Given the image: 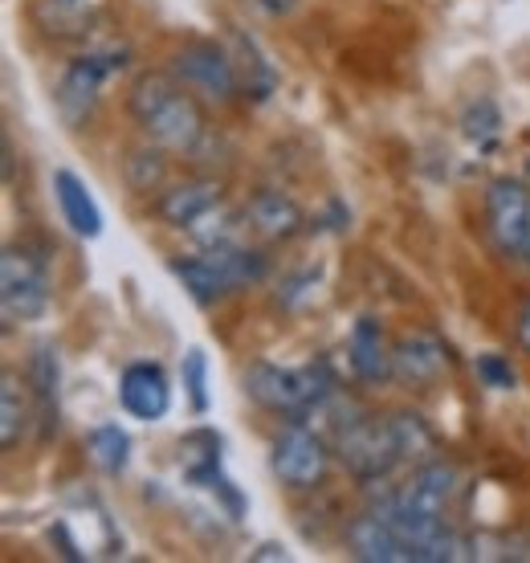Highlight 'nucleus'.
I'll list each match as a JSON object with an SVG mask.
<instances>
[{"instance_id": "1", "label": "nucleus", "mask_w": 530, "mask_h": 563, "mask_svg": "<svg viewBox=\"0 0 530 563\" xmlns=\"http://www.w3.org/2000/svg\"><path fill=\"white\" fill-rule=\"evenodd\" d=\"M126 111L143 128V135L164 152L192 155L209 135L205 107L176 74H140L126 95Z\"/></svg>"}, {"instance_id": "2", "label": "nucleus", "mask_w": 530, "mask_h": 563, "mask_svg": "<svg viewBox=\"0 0 530 563\" xmlns=\"http://www.w3.org/2000/svg\"><path fill=\"white\" fill-rule=\"evenodd\" d=\"M245 396H250L257 409L274 412V417H290V421H307L314 405H322L327 396L335 393L339 380L327 360L302 367H281L269 360L245 367Z\"/></svg>"}, {"instance_id": "3", "label": "nucleus", "mask_w": 530, "mask_h": 563, "mask_svg": "<svg viewBox=\"0 0 530 563\" xmlns=\"http://www.w3.org/2000/svg\"><path fill=\"white\" fill-rule=\"evenodd\" d=\"M54 286H49V266L42 254L29 245H4L0 254V310L4 323H33L49 310Z\"/></svg>"}, {"instance_id": "4", "label": "nucleus", "mask_w": 530, "mask_h": 563, "mask_svg": "<svg viewBox=\"0 0 530 563\" xmlns=\"http://www.w3.org/2000/svg\"><path fill=\"white\" fill-rule=\"evenodd\" d=\"M335 453L343 457L351 478L363 482V486H379V482H388L405 465V453H400L391 417H360L335 441Z\"/></svg>"}, {"instance_id": "5", "label": "nucleus", "mask_w": 530, "mask_h": 563, "mask_svg": "<svg viewBox=\"0 0 530 563\" xmlns=\"http://www.w3.org/2000/svg\"><path fill=\"white\" fill-rule=\"evenodd\" d=\"M486 233L506 262L530 266V188L518 176L486 184Z\"/></svg>"}, {"instance_id": "6", "label": "nucleus", "mask_w": 530, "mask_h": 563, "mask_svg": "<svg viewBox=\"0 0 530 563\" xmlns=\"http://www.w3.org/2000/svg\"><path fill=\"white\" fill-rule=\"evenodd\" d=\"M126 66V49L119 45H102V49H86L82 57H74L62 86H57V114L66 119V128H82L86 119L95 114L98 107V90L107 78Z\"/></svg>"}, {"instance_id": "7", "label": "nucleus", "mask_w": 530, "mask_h": 563, "mask_svg": "<svg viewBox=\"0 0 530 563\" xmlns=\"http://www.w3.org/2000/svg\"><path fill=\"white\" fill-rule=\"evenodd\" d=\"M327 465H331V450L314 424H290L269 445V470L290 490H314L327 478Z\"/></svg>"}, {"instance_id": "8", "label": "nucleus", "mask_w": 530, "mask_h": 563, "mask_svg": "<svg viewBox=\"0 0 530 563\" xmlns=\"http://www.w3.org/2000/svg\"><path fill=\"white\" fill-rule=\"evenodd\" d=\"M172 74H176L192 95H205V99L229 102L241 95L233 49H224V45H217V42H188L180 54L172 57Z\"/></svg>"}, {"instance_id": "9", "label": "nucleus", "mask_w": 530, "mask_h": 563, "mask_svg": "<svg viewBox=\"0 0 530 563\" xmlns=\"http://www.w3.org/2000/svg\"><path fill=\"white\" fill-rule=\"evenodd\" d=\"M391 364H396V380L408 388H429L445 376L453 360H449L445 339L433 331H405L391 347Z\"/></svg>"}, {"instance_id": "10", "label": "nucleus", "mask_w": 530, "mask_h": 563, "mask_svg": "<svg viewBox=\"0 0 530 563\" xmlns=\"http://www.w3.org/2000/svg\"><path fill=\"white\" fill-rule=\"evenodd\" d=\"M119 405H123L126 417H135L143 424H155L164 421L172 409V384H168V372L159 364H131L119 376Z\"/></svg>"}, {"instance_id": "11", "label": "nucleus", "mask_w": 530, "mask_h": 563, "mask_svg": "<svg viewBox=\"0 0 530 563\" xmlns=\"http://www.w3.org/2000/svg\"><path fill=\"white\" fill-rule=\"evenodd\" d=\"M347 548L360 563H417L412 543L376 510L347 522Z\"/></svg>"}, {"instance_id": "12", "label": "nucleus", "mask_w": 530, "mask_h": 563, "mask_svg": "<svg viewBox=\"0 0 530 563\" xmlns=\"http://www.w3.org/2000/svg\"><path fill=\"white\" fill-rule=\"evenodd\" d=\"M391 347H396V343H388V331H384V323H379L376 314H360L347 339L351 372H355L363 384H388L391 376H396Z\"/></svg>"}, {"instance_id": "13", "label": "nucleus", "mask_w": 530, "mask_h": 563, "mask_svg": "<svg viewBox=\"0 0 530 563\" xmlns=\"http://www.w3.org/2000/svg\"><path fill=\"white\" fill-rule=\"evenodd\" d=\"M245 221L265 241H290L307 229V212H302V205L290 192H281V188H257L250 197V205H245Z\"/></svg>"}, {"instance_id": "14", "label": "nucleus", "mask_w": 530, "mask_h": 563, "mask_svg": "<svg viewBox=\"0 0 530 563\" xmlns=\"http://www.w3.org/2000/svg\"><path fill=\"white\" fill-rule=\"evenodd\" d=\"M212 209H221V184L217 180H184L155 200V212H159L172 229L200 225Z\"/></svg>"}, {"instance_id": "15", "label": "nucleus", "mask_w": 530, "mask_h": 563, "mask_svg": "<svg viewBox=\"0 0 530 563\" xmlns=\"http://www.w3.org/2000/svg\"><path fill=\"white\" fill-rule=\"evenodd\" d=\"M168 266L196 307H217V302H224V298L238 290V286L229 282V274L221 269V262L212 254H205V250L192 257H172Z\"/></svg>"}, {"instance_id": "16", "label": "nucleus", "mask_w": 530, "mask_h": 563, "mask_svg": "<svg viewBox=\"0 0 530 563\" xmlns=\"http://www.w3.org/2000/svg\"><path fill=\"white\" fill-rule=\"evenodd\" d=\"M54 200L62 209V221L78 233V238L95 241L102 233V209H98L95 192L86 188V180L70 168H57L54 172Z\"/></svg>"}, {"instance_id": "17", "label": "nucleus", "mask_w": 530, "mask_h": 563, "mask_svg": "<svg viewBox=\"0 0 530 563\" xmlns=\"http://www.w3.org/2000/svg\"><path fill=\"white\" fill-rule=\"evenodd\" d=\"M29 393H33V405H37V424H42V441L57 433V396H62V367H57V352L49 343L33 347V360H29Z\"/></svg>"}, {"instance_id": "18", "label": "nucleus", "mask_w": 530, "mask_h": 563, "mask_svg": "<svg viewBox=\"0 0 530 563\" xmlns=\"http://www.w3.org/2000/svg\"><path fill=\"white\" fill-rule=\"evenodd\" d=\"M233 62H238V78H241V95L253 102H265L274 90H278V70L274 62L262 54V45L238 33L233 37Z\"/></svg>"}, {"instance_id": "19", "label": "nucleus", "mask_w": 530, "mask_h": 563, "mask_svg": "<svg viewBox=\"0 0 530 563\" xmlns=\"http://www.w3.org/2000/svg\"><path fill=\"white\" fill-rule=\"evenodd\" d=\"M180 465L192 486L209 490L212 482L221 478V437L212 433V429H192L180 441Z\"/></svg>"}, {"instance_id": "20", "label": "nucleus", "mask_w": 530, "mask_h": 563, "mask_svg": "<svg viewBox=\"0 0 530 563\" xmlns=\"http://www.w3.org/2000/svg\"><path fill=\"white\" fill-rule=\"evenodd\" d=\"M86 457H90L98 474L123 478L126 462H131V437H126V429H119V424H95L86 433Z\"/></svg>"}, {"instance_id": "21", "label": "nucleus", "mask_w": 530, "mask_h": 563, "mask_svg": "<svg viewBox=\"0 0 530 563\" xmlns=\"http://www.w3.org/2000/svg\"><path fill=\"white\" fill-rule=\"evenodd\" d=\"M29 384V380H25ZM16 372L0 376V450H16L29 424V396Z\"/></svg>"}, {"instance_id": "22", "label": "nucleus", "mask_w": 530, "mask_h": 563, "mask_svg": "<svg viewBox=\"0 0 530 563\" xmlns=\"http://www.w3.org/2000/svg\"><path fill=\"white\" fill-rule=\"evenodd\" d=\"M391 429H396L405 465H424L441 457V437L433 433V424L424 421L420 412H391Z\"/></svg>"}, {"instance_id": "23", "label": "nucleus", "mask_w": 530, "mask_h": 563, "mask_svg": "<svg viewBox=\"0 0 530 563\" xmlns=\"http://www.w3.org/2000/svg\"><path fill=\"white\" fill-rule=\"evenodd\" d=\"M205 254H212L217 262H221V269L229 274V282L233 286H257V282L265 278V269H269V257L262 254V250H253V245H245V241H233V245H221V250H205Z\"/></svg>"}, {"instance_id": "24", "label": "nucleus", "mask_w": 530, "mask_h": 563, "mask_svg": "<svg viewBox=\"0 0 530 563\" xmlns=\"http://www.w3.org/2000/svg\"><path fill=\"white\" fill-rule=\"evenodd\" d=\"M461 131H465V140L477 143V147H494L498 131H503V111L489 99L470 102V111L461 114Z\"/></svg>"}, {"instance_id": "25", "label": "nucleus", "mask_w": 530, "mask_h": 563, "mask_svg": "<svg viewBox=\"0 0 530 563\" xmlns=\"http://www.w3.org/2000/svg\"><path fill=\"white\" fill-rule=\"evenodd\" d=\"M164 172H168L164 147H155V143L143 147V152H131V159H126V180H131L135 192H155L164 184Z\"/></svg>"}, {"instance_id": "26", "label": "nucleus", "mask_w": 530, "mask_h": 563, "mask_svg": "<svg viewBox=\"0 0 530 563\" xmlns=\"http://www.w3.org/2000/svg\"><path fill=\"white\" fill-rule=\"evenodd\" d=\"M180 380L188 388V400H192V412H209V355L200 347H188L180 364Z\"/></svg>"}, {"instance_id": "27", "label": "nucleus", "mask_w": 530, "mask_h": 563, "mask_svg": "<svg viewBox=\"0 0 530 563\" xmlns=\"http://www.w3.org/2000/svg\"><path fill=\"white\" fill-rule=\"evenodd\" d=\"M474 372H477V380L486 384V388H494V393H510V388L518 384L510 360H506V355H498V352L477 355V360H474Z\"/></svg>"}, {"instance_id": "28", "label": "nucleus", "mask_w": 530, "mask_h": 563, "mask_svg": "<svg viewBox=\"0 0 530 563\" xmlns=\"http://www.w3.org/2000/svg\"><path fill=\"white\" fill-rule=\"evenodd\" d=\"M319 282H322V269L319 266H307V269H298L294 278L281 282V290H278V302L281 307H302L307 298H314V290H319Z\"/></svg>"}, {"instance_id": "29", "label": "nucleus", "mask_w": 530, "mask_h": 563, "mask_svg": "<svg viewBox=\"0 0 530 563\" xmlns=\"http://www.w3.org/2000/svg\"><path fill=\"white\" fill-rule=\"evenodd\" d=\"M257 9L269 16H290L298 9V0H257Z\"/></svg>"}, {"instance_id": "30", "label": "nucleus", "mask_w": 530, "mask_h": 563, "mask_svg": "<svg viewBox=\"0 0 530 563\" xmlns=\"http://www.w3.org/2000/svg\"><path fill=\"white\" fill-rule=\"evenodd\" d=\"M518 347H522V352H530V302L518 310Z\"/></svg>"}, {"instance_id": "31", "label": "nucleus", "mask_w": 530, "mask_h": 563, "mask_svg": "<svg viewBox=\"0 0 530 563\" xmlns=\"http://www.w3.org/2000/svg\"><path fill=\"white\" fill-rule=\"evenodd\" d=\"M253 560H286V548L281 543H262V548L253 551Z\"/></svg>"}, {"instance_id": "32", "label": "nucleus", "mask_w": 530, "mask_h": 563, "mask_svg": "<svg viewBox=\"0 0 530 563\" xmlns=\"http://www.w3.org/2000/svg\"><path fill=\"white\" fill-rule=\"evenodd\" d=\"M70 4H82V9H86V4H90V0H70Z\"/></svg>"}, {"instance_id": "33", "label": "nucleus", "mask_w": 530, "mask_h": 563, "mask_svg": "<svg viewBox=\"0 0 530 563\" xmlns=\"http://www.w3.org/2000/svg\"><path fill=\"white\" fill-rule=\"evenodd\" d=\"M527 176H530V159H527Z\"/></svg>"}]
</instances>
